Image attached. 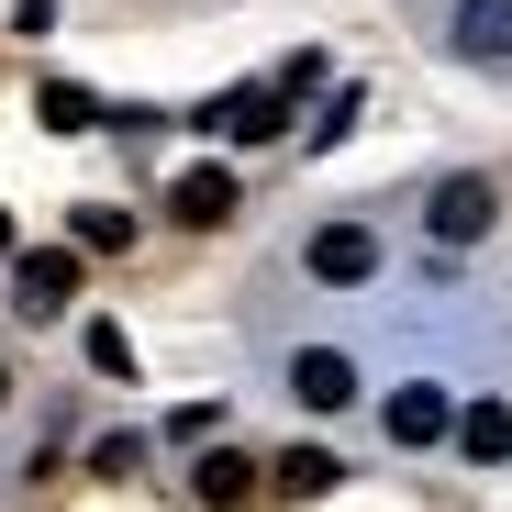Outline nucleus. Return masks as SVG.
<instances>
[{"label":"nucleus","mask_w":512,"mask_h":512,"mask_svg":"<svg viewBox=\"0 0 512 512\" xmlns=\"http://www.w3.org/2000/svg\"><path fill=\"white\" fill-rule=\"evenodd\" d=\"M268 479H279V490H290V501H323V490H334V479H346V468H334V457H323V446H290V457H279V468H268Z\"/></svg>","instance_id":"nucleus-11"},{"label":"nucleus","mask_w":512,"mask_h":512,"mask_svg":"<svg viewBox=\"0 0 512 512\" xmlns=\"http://www.w3.org/2000/svg\"><path fill=\"white\" fill-rule=\"evenodd\" d=\"M67 301H78V256H67V245H23V256H12V312H23V323H56Z\"/></svg>","instance_id":"nucleus-1"},{"label":"nucleus","mask_w":512,"mask_h":512,"mask_svg":"<svg viewBox=\"0 0 512 512\" xmlns=\"http://www.w3.org/2000/svg\"><path fill=\"white\" fill-rule=\"evenodd\" d=\"M90 368H101V379H134V346H123V323H90Z\"/></svg>","instance_id":"nucleus-14"},{"label":"nucleus","mask_w":512,"mask_h":512,"mask_svg":"<svg viewBox=\"0 0 512 512\" xmlns=\"http://www.w3.org/2000/svg\"><path fill=\"white\" fill-rule=\"evenodd\" d=\"M134 245V212H78V256H123Z\"/></svg>","instance_id":"nucleus-12"},{"label":"nucleus","mask_w":512,"mask_h":512,"mask_svg":"<svg viewBox=\"0 0 512 512\" xmlns=\"http://www.w3.org/2000/svg\"><path fill=\"white\" fill-rule=\"evenodd\" d=\"M457 446H468L479 468H501V457H512V412H501V401H468V412H457Z\"/></svg>","instance_id":"nucleus-10"},{"label":"nucleus","mask_w":512,"mask_h":512,"mask_svg":"<svg viewBox=\"0 0 512 512\" xmlns=\"http://www.w3.org/2000/svg\"><path fill=\"white\" fill-rule=\"evenodd\" d=\"M34 112H45V123H56V134H90V123H101V112H90V90H45V101H34Z\"/></svg>","instance_id":"nucleus-13"},{"label":"nucleus","mask_w":512,"mask_h":512,"mask_svg":"<svg viewBox=\"0 0 512 512\" xmlns=\"http://www.w3.org/2000/svg\"><path fill=\"white\" fill-rule=\"evenodd\" d=\"M167 212H179V223H201V234H212V223H234V179H223V167H190V179L167 190Z\"/></svg>","instance_id":"nucleus-8"},{"label":"nucleus","mask_w":512,"mask_h":512,"mask_svg":"<svg viewBox=\"0 0 512 512\" xmlns=\"http://www.w3.org/2000/svg\"><path fill=\"white\" fill-rule=\"evenodd\" d=\"M12 256H23V245H12V223H0V268H12Z\"/></svg>","instance_id":"nucleus-16"},{"label":"nucleus","mask_w":512,"mask_h":512,"mask_svg":"<svg viewBox=\"0 0 512 512\" xmlns=\"http://www.w3.org/2000/svg\"><path fill=\"white\" fill-rule=\"evenodd\" d=\"M301 268H312V279H334V290H357V279L379 268V234H368V223H323V234L301 245Z\"/></svg>","instance_id":"nucleus-2"},{"label":"nucleus","mask_w":512,"mask_h":512,"mask_svg":"<svg viewBox=\"0 0 512 512\" xmlns=\"http://www.w3.org/2000/svg\"><path fill=\"white\" fill-rule=\"evenodd\" d=\"M446 423H457V412H446V390H401V401H390V446H435Z\"/></svg>","instance_id":"nucleus-9"},{"label":"nucleus","mask_w":512,"mask_h":512,"mask_svg":"<svg viewBox=\"0 0 512 512\" xmlns=\"http://www.w3.org/2000/svg\"><path fill=\"white\" fill-rule=\"evenodd\" d=\"M290 401H301V412H346V401H357V368L334 357V346H301V357H290Z\"/></svg>","instance_id":"nucleus-3"},{"label":"nucleus","mask_w":512,"mask_h":512,"mask_svg":"<svg viewBox=\"0 0 512 512\" xmlns=\"http://www.w3.org/2000/svg\"><path fill=\"white\" fill-rule=\"evenodd\" d=\"M256 479H268V468H256V457H234V446H212V457L190 468V490H201L212 512H234V501H256Z\"/></svg>","instance_id":"nucleus-7"},{"label":"nucleus","mask_w":512,"mask_h":512,"mask_svg":"<svg viewBox=\"0 0 512 512\" xmlns=\"http://www.w3.org/2000/svg\"><path fill=\"white\" fill-rule=\"evenodd\" d=\"M457 56H479V67L512 56V0H457Z\"/></svg>","instance_id":"nucleus-6"},{"label":"nucleus","mask_w":512,"mask_h":512,"mask_svg":"<svg viewBox=\"0 0 512 512\" xmlns=\"http://www.w3.org/2000/svg\"><path fill=\"white\" fill-rule=\"evenodd\" d=\"M0 401H12V357H0Z\"/></svg>","instance_id":"nucleus-17"},{"label":"nucleus","mask_w":512,"mask_h":512,"mask_svg":"<svg viewBox=\"0 0 512 512\" xmlns=\"http://www.w3.org/2000/svg\"><path fill=\"white\" fill-rule=\"evenodd\" d=\"M90 468H101V479H134V468H145V435H101Z\"/></svg>","instance_id":"nucleus-15"},{"label":"nucleus","mask_w":512,"mask_h":512,"mask_svg":"<svg viewBox=\"0 0 512 512\" xmlns=\"http://www.w3.org/2000/svg\"><path fill=\"white\" fill-rule=\"evenodd\" d=\"M279 112H290V90H234V101H212L201 123H212V134H234V145H268V134H279Z\"/></svg>","instance_id":"nucleus-4"},{"label":"nucleus","mask_w":512,"mask_h":512,"mask_svg":"<svg viewBox=\"0 0 512 512\" xmlns=\"http://www.w3.org/2000/svg\"><path fill=\"white\" fill-rule=\"evenodd\" d=\"M490 212H501V201H490V179H446V190H435V234H446V245H479V234H490Z\"/></svg>","instance_id":"nucleus-5"}]
</instances>
